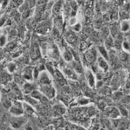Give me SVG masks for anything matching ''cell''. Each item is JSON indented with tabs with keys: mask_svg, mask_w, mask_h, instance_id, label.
<instances>
[{
	"mask_svg": "<svg viewBox=\"0 0 130 130\" xmlns=\"http://www.w3.org/2000/svg\"><path fill=\"white\" fill-rule=\"evenodd\" d=\"M15 67H16L15 64L13 63H11L8 64V71H9L10 72H13L15 70Z\"/></svg>",
	"mask_w": 130,
	"mask_h": 130,
	"instance_id": "41",
	"label": "cell"
},
{
	"mask_svg": "<svg viewBox=\"0 0 130 130\" xmlns=\"http://www.w3.org/2000/svg\"><path fill=\"white\" fill-rule=\"evenodd\" d=\"M65 39H66V41L68 43H74L76 40V36L73 32H68L66 34Z\"/></svg>",
	"mask_w": 130,
	"mask_h": 130,
	"instance_id": "19",
	"label": "cell"
},
{
	"mask_svg": "<svg viewBox=\"0 0 130 130\" xmlns=\"http://www.w3.org/2000/svg\"><path fill=\"white\" fill-rule=\"evenodd\" d=\"M97 63L98 66L103 70L105 72L108 71L109 66L107 61L104 58L103 56H99L97 58Z\"/></svg>",
	"mask_w": 130,
	"mask_h": 130,
	"instance_id": "7",
	"label": "cell"
},
{
	"mask_svg": "<svg viewBox=\"0 0 130 130\" xmlns=\"http://www.w3.org/2000/svg\"><path fill=\"white\" fill-rule=\"evenodd\" d=\"M109 33H110V30H109V27H108L107 26H104L101 29L100 35L102 36L103 38L106 39L108 37V36L110 35Z\"/></svg>",
	"mask_w": 130,
	"mask_h": 130,
	"instance_id": "21",
	"label": "cell"
},
{
	"mask_svg": "<svg viewBox=\"0 0 130 130\" xmlns=\"http://www.w3.org/2000/svg\"><path fill=\"white\" fill-rule=\"evenodd\" d=\"M16 43L15 42H10L9 44H8L6 46V49L7 51H11L13 50V48L15 47Z\"/></svg>",
	"mask_w": 130,
	"mask_h": 130,
	"instance_id": "39",
	"label": "cell"
},
{
	"mask_svg": "<svg viewBox=\"0 0 130 130\" xmlns=\"http://www.w3.org/2000/svg\"><path fill=\"white\" fill-rule=\"evenodd\" d=\"M119 15H120V17L123 19V20H126V17L128 16V12L126 10H122L120 12Z\"/></svg>",
	"mask_w": 130,
	"mask_h": 130,
	"instance_id": "36",
	"label": "cell"
},
{
	"mask_svg": "<svg viewBox=\"0 0 130 130\" xmlns=\"http://www.w3.org/2000/svg\"><path fill=\"white\" fill-rule=\"evenodd\" d=\"M80 87L82 92H83L85 95L87 96L91 94V89L89 88L90 86H89L86 81L81 80L80 83Z\"/></svg>",
	"mask_w": 130,
	"mask_h": 130,
	"instance_id": "9",
	"label": "cell"
},
{
	"mask_svg": "<svg viewBox=\"0 0 130 130\" xmlns=\"http://www.w3.org/2000/svg\"><path fill=\"white\" fill-rule=\"evenodd\" d=\"M6 41H7V38L6 36L2 35L1 36V47H3V46L5 45V44L6 43Z\"/></svg>",
	"mask_w": 130,
	"mask_h": 130,
	"instance_id": "44",
	"label": "cell"
},
{
	"mask_svg": "<svg viewBox=\"0 0 130 130\" xmlns=\"http://www.w3.org/2000/svg\"><path fill=\"white\" fill-rule=\"evenodd\" d=\"M48 28L46 27V26H41L38 28V29H37V31L38 33L39 34H45L46 32H47L48 30Z\"/></svg>",
	"mask_w": 130,
	"mask_h": 130,
	"instance_id": "32",
	"label": "cell"
},
{
	"mask_svg": "<svg viewBox=\"0 0 130 130\" xmlns=\"http://www.w3.org/2000/svg\"><path fill=\"white\" fill-rule=\"evenodd\" d=\"M42 95H43V94H42V93H41L40 92H39L37 90H34L31 93L30 96L36 100H40V98H41Z\"/></svg>",
	"mask_w": 130,
	"mask_h": 130,
	"instance_id": "28",
	"label": "cell"
},
{
	"mask_svg": "<svg viewBox=\"0 0 130 130\" xmlns=\"http://www.w3.org/2000/svg\"><path fill=\"white\" fill-rule=\"evenodd\" d=\"M118 108H119V112L122 114L123 116H127V114H128V112L127 111V109H126L123 106H118Z\"/></svg>",
	"mask_w": 130,
	"mask_h": 130,
	"instance_id": "35",
	"label": "cell"
},
{
	"mask_svg": "<svg viewBox=\"0 0 130 130\" xmlns=\"http://www.w3.org/2000/svg\"><path fill=\"white\" fill-rule=\"evenodd\" d=\"M29 8V3L28 2H24L22 5L19 7V11L20 13H24L27 11Z\"/></svg>",
	"mask_w": 130,
	"mask_h": 130,
	"instance_id": "24",
	"label": "cell"
},
{
	"mask_svg": "<svg viewBox=\"0 0 130 130\" xmlns=\"http://www.w3.org/2000/svg\"><path fill=\"white\" fill-rule=\"evenodd\" d=\"M114 44H115V40H113L112 36L110 35L105 39L104 46L108 51V50L109 51L111 50V48L114 47Z\"/></svg>",
	"mask_w": 130,
	"mask_h": 130,
	"instance_id": "12",
	"label": "cell"
},
{
	"mask_svg": "<svg viewBox=\"0 0 130 130\" xmlns=\"http://www.w3.org/2000/svg\"><path fill=\"white\" fill-rule=\"evenodd\" d=\"M25 99H26V100L27 101V102L29 103L30 105H36L38 104V101L37 100H36V99H35L34 98H33L31 97L30 96H26L25 97Z\"/></svg>",
	"mask_w": 130,
	"mask_h": 130,
	"instance_id": "29",
	"label": "cell"
},
{
	"mask_svg": "<svg viewBox=\"0 0 130 130\" xmlns=\"http://www.w3.org/2000/svg\"><path fill=\"white\" fill-rule=\"evenodd\" d=\"M55 112L58 115H62L66 112V108L62 107H58L56 108Z\"/></svg>",
	"mask_w": 130,
	"mask_h": 130,
	"instance_id": "34",
	"label": "cell"
},
{
	"mask_svg": "<svg viewBox=\"0 0 130 130\" xmlns=\"http://www.w3.org/2000/svg\"><path fill=\"white\" fill-rule=\"evenodd\" d=\"M93 9L91 8H88L86 9V10L85 11V16L87 18H91V16H92L93 14Z\"/></svg>",
	"mask_w": 130,
	"mask_h": 130,
	"instance_id": "38",
	"label": "cell"
},
{
	"mask_svg": "<svg viewBox=\"0 0 130 130\" xmlns=\"http://www.w3.org/2000/svg\"><path fill=\"white\" fill-rule=\"evenodd\" d=\"M117 56L116 52L111 50L108 52V61L110 63L111 66H115L116 63L117 62Z\"/></svg>",
	"mask_w": 130,
	"mask_h": 130,
	"instance_id": "11",
	"label": "cell"
},
{
	"mask_svg": "<svg viewBox=\"0 0 130 130\" xmlns=\"http://www.w3.org/2000/svg\"><path fill=\"white\" fill-rule=\"evenodd\" d=\"M81 28H82V27H81V24L78 23V24H76L75 25L73 26V29L75 31H79L81 29Z\"/></svg>",
	"mask_w": 130,
	"mask_h": 130,
	"instance_id": "42",
	"label": "cell"
},
{
	"mask_svg": "<svg viewBox=\"0 0 130 130\" xmlns=\"http://www.w3.org/2000/svg\"><path fill=\"white\" fill-rule=\"evenodd\" d=\"M61 69L63 74L69 79H71L73 81L78 79V76L76 74V72L71 66L67 64H63L61 66Z\"/></svg>",
	"mask_w": 130,
	"mask_h": 130,
	"instance_id": "3",
	"label": "cell"
},
{
	"mask_svg": "<svg viewBox=\"0 0 130 130\" xmlns=\"http://www.w3.org/2000/svg\"><path fill=\"white\" fill-rule=\"evenodd\" d=\"M76 23V19L75 17H72L70 19V21H69V24L71 26H73L75 25Z\"/></svg>",
	"mask_w": 130,
	"mask_h": 130,
	"instance_id": "43",
	"label": "cell"
},
{
	"mask_svg": "<svg viewBox=\"0 0 130 130\" xmlns=\"http://www.w3.org/2000/svg\"><path fill=\"white\" fill-rule=\"evenodd\" d=\"M71 130H84V129H83V128H82L80 127H78V126L73 125Z\"/></svg>",
	"mask_w": 130,
	"mask_h": 130,
	"instance_id": "47",
	"label": "cell"
},
{
	"mask_svg": "<svg viewBox=\"0 0 130 130\" xmlns=\"http://www.w3.org/2000/svg\"><path fill=\"white\" fill-rule=\"evenodd\" d=\"M98 50L101 55H102L104 58H105L108 61V51L107 49L103 45H101L98 47Z\"/></svg>",
	"mask_w": 130,
	"mask_h": 130,
	"instance_id": "20",
	"label": "cell"
},
{
	"mask_svg": "<svg viewBox=\"0 0 130 130\" xmlns=\"http://www.w3.org/2000/svg\"><path fill=\"white\" fill-rule=\"evenodd\" d=\"M40 91L43 93V94L46 96L49 99L53 98L55 96V91L51 85V84L40 85Z\"/></svg>",
	"mask_w": 130,
	"mask_h": 130,
	"instance_id": "1",
	"label": "cell"
},
{
	"mask_svg": "<svg viewBox=\"0 0 130 130\" xmlns=\"http://www.w3.org/2000/svg\"><path fill=\"white\" fill-rule=\"evenodd\" d=\"M39 82L40 85L46 84H51V81L50 79V77L46 73L43 72L39 76Z\"/></svg>",
	"mask_w": 130,
	"mask_h": 130,
	"instance_id": "15",
	"label": "cell"
},
{
	"mask_svg": "<svg viewBox=\"0 0 130 130\" xmlns=\"http://www.w3.org/2000/svg\"><path fill=\"white\" fill-rule=\"evenodd\" d=\"M71 67L77 73L81 74V73H83V66L80 61V60H75L74 61L73 60L71 62Z\"/></svg>",
	"mask_w": 130,
	"mask_h": 130,
	"instance_id": "10",
	"label": "cell"
},
{
	"mask_svg": "<svg viewBox=\"0 0 130 130\" xmlns=\"http://www.w3.org/2000/svg\"><path fill=\"white\" fill-rule=\"evenodd\" d=\"M63 56L64 60L67 62H72L73 60V55L72 53V51L68 49H66L63 52Z\"/></svg>",
	"mask_w": 130,
	"mask_h": 130,
	"instance_id": "18",
	"label": "cell"
},
{
	"mask_svg": "<svg viewBox=\"0 0 130 130\" xmlns=\"http://www.w3.org/2000/svg\"><path fill=\"white\" fill-rule=\"evenodd\" d=\"M62 6L60 2H57L53 8V13L57 18H60V16L61 14Z\"/></svg>",
	"mask_w": 130,
	"mask_h": 130,
	"instance_id": "14",
	"label": "cell"
},
{
	"mask_svg": "<svg viewBox=\"0 0 130 130\" xmlns=\"http://www.w3.org/2000/svg\"><path fill=\"white\" fill-rule=\"evenodd\" d=\"M32 12V10H28L26 12H24V13L22 14V16L23 18H29L30 16L31 15V13Z\"/></svg>",
	"mask_w": 130,
	"mask_h": 130,
	"instance_id": "40",
	"label": "cell"
},
{
	"mask_svg": "<svg viewBox=\"0 0 130 130\" xmlns=\"http://www.w3.org/2000/svg\"><path fill=\"white\" fill-rule=\"evenodd\" d=\"M109 30H110L111 34H112L111 35L113 36H116L118 34V30H119V26L118 24L117 23L115 22L112 23L110 26L109 27Z\"/></svg>",
	"mask_w": 130,
	"mask_h": 130,
	"instance_id": "17",
	"label": "cell"
},
{
	"mask_svg": "<svg viewBox=\"0 0 130 130\" xmlns=\"http://www.w3.org/2000/svg\"><path fill=\"white\" fill-rule=\"evenodd\" d=\"M85 76L89 86L91 88H94L95 86V78L92 72L90 70H87L85 73Z\"/></svg>",
	"mask_w": 130,
	"mask_h": 130,
	"instance_id": "6",
	"label": "cell"
},
{
	"mask_svg": "<svg viewBox=\"0 0 130 130\" xmlns=\"http://www.w3.org/2000/svg\"><path fill=\"white\" fill-rule=\"evenodd\" d=\"M104 20L106 22H108L110 21H111V15L108 14H105L104 16Z\"/></svg>",
	"mask_w": 130,
	"mask_h": 130,
	"instance_id": "45",
	"label": "cell"
},
{
	"mask_svg": "<svg viewBox=\"0 0 130 130\" xmlns=\"http://www.w3.org/2000/svg\"><path fill=\"white\" fill-rule=\"evenodd\" d=\"M54 25L56 27V29L58 31L61 30L62 28V20L59 18H56L54 20Z\"/></svg>",
	"mask_w": 130,
	"mask_h": 130,
	"instance_id": "25",
	"label": "cell"
},
{
	"mask_svg": "<svg viewBox=\"0 0 130 130\" xmlns=\"http://www.w3.org/2000/svg\"><path fill=\"white\" fill-rule=\"evenodd\" d=\"M120 30L123 32H127L130 30V21L129 20L126 19L121 21Z\"/></svg>",
	"mask_w": 130,
	"mask_h": 130,
	"instance_id": "16",
	"label": "cell"
},
{
	"mask_svg": "<svg viewBox=\"0 0 130 130\" xmlns=\"http://www.w3.org/2000/svg\"><path fill=\"white\" fill-rule=\"evenodd\" d=\"M96 50L93 47H91L88 49L85 53V60L89 63H93V62H94L96 59Z\"/></svg>",
	"mask_w": 130,
	"mask_h": 130,
	"instance_id": "5",
	"label": "cell"
},
{
	"mask_svg": "<svg viewBox=\"0 0 130 130\" xmlns=\"http://www.w3.org/2000/svg\"><path fill=\"white\" fill-rule=\"evenodd\" d=\"M33 91V86H32L31 84L26 83L24 85L23 88V92L25 94H30V93H31Z\"/></svg>",
	"mask_w": 130,
	"mask_h": 130,
	"instance_id": "22",
	"label": "cell"
},
{
	"mask_svg": "<svg viewBox=\"0 0 130 130\" xmlns=\"http://www.w3.org/2000/svg\"><path fill=\"white\" fill-rule=\"evenodd\" d=\"M27 123V119L21 116L16 117L12 119L10 121V124L12 127L15 129H18L21 127L23 125Z\"/></svg>",
	"mask_w": 130,
	"mask_h": 130,
	"instance_id": "4",
	"label": "cell"
},
{
	"mask_svg": "<svg viewBox=\"0 0 130 130\" xmlns=\"http://www.w3.org/2000/svg\"><path fill=\"white\" fill-rule=\"evenodd\" d=\"M79 48L81 51H85L86 50L87 48V43L84 40H82L80 43Z\"/></svg>",
	"mask_w": 130,
	"mask_h": 130,
	"instance_id": "33",
	"label": "cell"
},
{
	"mask_svg": "<svg viewBox=\"0 0 130 130\" xmlns=\"http://www.w3.org/2000/svg\"><path fill=\"white\" fill-rule=\"evenodd\" d=\"M2 105L4 108L6 109H10L13 103L11 101L6 97H4L3 99H2Z\"/></svg>",
	"mask_w": 130,
	"mask_h": 130,
	"instance_id": "23",
	"label": "cell"
},
{
	"mask_svg": "<svg viewBox=\"0 0 130 130\" xmlns=\"http://www.w3.org/2000/svg\"><path fill=\"white\" fill-rule=\"evenodd\" d=\"M109 116L111 118H117L119 115V111L116 108L112 107L110 110L108 111Z\"/></svg>",
	"mask_w": 130,
	"mask_h": 130,
	"instance_id": "26",
	"label": "cell"
},
{
	"mask_svg": "<svg viewBox=\"0 0 130 130\" xmlns=\"http://www.w3.org/2000/svg\"><path fill=\"white\" fill-rule=\"evenodd\" d=\"M13 2L15 6L20 7L24 2L23 1H14Z\"/></svg>",
	"mask_w": 130,
	"mask_h": 130,
	"instance_id": "46",
	"label": "cell"
},
{
	"mask_svg": "<svg viewBox=\"0 0 130 130\" xmlns=\"http://www.w3.org/2000/svg\"><path fill=\"white\" fill-rule=\"evenodd\" d=\"M34 69L32 67H27L24 70L23 76L24 78L28 80H31L33 76Z\"/></svg>",
	"mask_w": 130,
	"mask_h": 130,
	"instance_id": "13",
	"label": "cell"
},
{
	"mask_svg": "<svg viewBox=\"0 0 130 130\" xmlns=\"http://www.w3.org/2000/svg\"><path fill=\"white\" fill-rule=\"evenodd\" d=\"M35 20H36L35 19H32V18H30L28 19L27 22V27L29 28L34 27L35 26V23H36Z\"/></svg>",
	"mask_w": 130,
	"mask_h": 130,
	"instance_id": "30",
	"label": "cell"
},
{
	"mask_svg": "<svg viewBox=\"0 0 130 130\" xmlns=\"http://www.w3.org/2000/svg\"><path fill=\"white\" fill-rule=\"evenodd\" d=\"M24 112L23 105L19 101H15L13 103L11 108H10V112L15 116H21Z\"/></svg>",
	"mask_w": 130,
	"mask_h": 130,
	"instance_id": "2",
	"label": "cell"
},
{
	"mask_svg": "<svg viewBox=\"0 0 130 130\" xmlns=\"http://www.w3.org/2000/svg\"><path fill=\"white\" fill-rule=\"evenodd\" d=\"M118 56L120 60L125 61L127 58V54L126 52L123 51H120L119 53Z\"/></svg>",
	"mask_w": 130,
	"mask_h": 130,
	"instance_id": "31",
	"label": "cell"
},
{
	"mask_svg": "<svg viewBox=\"0 0 130 130\" xmlns=\"http://www.w3.org/2000/svg\"><path fill=\"white\" fill-rule=\"evenodd\" d=\"M40 50L39 45L37 43L32 44L30 51V56L32 59H36L40 56Z\"/></svg>",
	"mask_w": 130,
	"mask_h": 130,
	"instance_id": "8",
	"label": "cell"
},
{
	"mask_svg": "<svg viewBox=\"0 0 130 130\" xmlns=\"http://www.w3.org/2000/svg\"><path fill=\"white\" fill-rule=\"evenodd\" d=\"M9 78H10L9 74H7V73H2L1 76V83L4 85L7 84L8 81L10 80Z\"/></svg>",
	"mask_w": 130,
	"mask_h": 130,
	"instance_id": "27",
	"label": "cell"
},
{
	"mask_svg": "<svg viewBox=\"0 0 130 130\" xmlns=\"http://www.w3.org/2000/svg\"><path fill=\"white\" fill-rule=\"evenodd\" d=\"M25 128L26 130H36L35 125L31 123L26 124L25 125Z\"/></svg>",
	"mask_w": 130,
	"mask_h": 130,
	"instance_id": "37",
	"label": "cell"
}]
</instances>
